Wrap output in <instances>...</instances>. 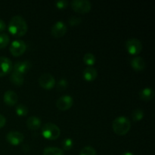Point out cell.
Returning <instances> with one entry per match:
<instances>
[{"instance_id": "cell-1", "label": "cell", "mask_w": 155, "mask_h": 155, "mask_svg": "<svg viewBox=\"0 0 155 155\" xmlns=\"http://www.w3.org/2000/svg\"><path fill=\"white\" fill-rule=\"evenodd\" d=\"M28 25L23 17L15 15L11 18L8 24V31L15 36H22L27 33Z\"/></svg>"}, {"instance_id": "cell-2", "label": "cell", "mask_w": 155, "mask_h": 155, "mask_svg": "<svg viewBox=\"0 0 155 155\" xmlns=\"http://www.w3.org/2000/svg\"><path fill=\"white\" fill-rule=\"evenodd\" d=\"M112 128L117 135L124 136L128 133L131 128V123L130 120L124 116L117 117L112 124Z\"/></svg>"}, {"instance_id": "cell-3", "label": "cell", "mask_w": 155, "mask_h": 155, "mask_svg": "<svg viewBox=\"0 0 155 155\" xmlns=\"http://www.w3.org/2000/svg\"><path fill=\"white\" fill-rule=\"evenodd\" d=\"M42 134L45 139L49 140H55L60 136L61 130L56 124L52 123H47L42 127Z\"/></svg>"}, {"instance_id": "cell-4", "label": "cell", "mask_w": 155, "mask_h": 155, "mask_svg": "<svg viewBox=\"0 0 155 155\" xmlns=\"http://www.w3.org/2000/svg\"><path fill=\"white\" fill-rule=\"evenodd\" d=\"M71 5L75 12L80 14L88 13L92 8V3L89 0H73Z\"/></svg>"}, {"instance_id": "cell-5", "label": "cell", "mask_w": 155, "mask_h": 155, "mask_svg": "<svg viewBox=\"0 0 155 155\" xmlns=\"http://www.w3.org/2000/svg\"><path fill=\"white\" fill-rule=\"evenodd\" d=\"M143 45L142 42L136 38H131L126 42V49L130 54H138L142 51Z\"/></svg>"}, {"instance_id": "cell-6", "label": "cell", "mask_w": 155, "mask_h": 155, "mask_svg": "<svg viewBox=\"0 0 155 155\" xmlns=\"http://www.w3.org/2000/svg\"><path fill=\"white\" fill-rule=\"evenodd\" d=\"M55 79L49 73H44L39 77V84L45 89H51L55 86Z\"/></svg>"}, {"instance_id": "cell-7", "label": "cell", "mask_w": 155, "mask_h": 155, "mask_svg": "<svg viewBox=\"0 0 155 155\" xmlns=\"http://www.w3.org/2000/svg\"><path fill=\"white\" fill-rule=\"evenodd\" d=\"M27 49V44L24 41L17 39L14 40L11 43L10 45V52L13 54L14 56H20L24 54V51Z\"/></svg>"}, {"instance_id": "cell-8", "label": "cell", "mask_w": 155, "mask_h": 155, "mask_svg": "<svg viewBox=\"0 0 155 155\" xmlns=\"http://www.w3.org/2000/svg\"><path fill=\"white\" fill-rule=\"evenodd\" d=\"M74 104V99L71 95H64L61 96L56 101V106L61 110H67Z\"/></svg>"}, {"instance_id": "cell-9", "label": "cell", "mask_w": 155, "mask_h": 155, "mask_svg": "<svg viewBox=\"0 0 155 155\" xmlns=\"http://www.w3.org/2000/svg\"><path fill=\"white\" fill-rule=\"evenodd\" d=\"M68 31V27L63 21H57L53 24L51 29V33L54 37L59 38L63 36Z\"/></svg>"}, {"instance_id": "cell-10", "label": "cell", "mask_w": 155, "mask_h": 155, "mask_svg": "<svg viewBox=\"0 0 155 155\" xmlns=\"http://www.w3.org/2000/svg\"><path fill=\"white\" fill-rule=\"evenodd\" d=\"M24 139V135L18 131H11L6 136V140L12 145H20Z\"/></svg>"}, {"instance_id": "cell-11", "label": "cell", "mask_w": 155, "mask_h": 155, "mask_svg": "<svg viewBox=\"0 0 155 155\" xmlns=\"http://www.w3.org/2000/svg\"><path fill=\"white\" fill-rule=\"evenodd\" d=\"M12 62L8 58L0 57V77L7 75L12 70Z\"/></svg>"}, {"instance_id": "cell-12", "label": "cell", "mask_w": 155, "mask_h": 155, "mask_svg": "<svg viewBox=\"0 0 155 155\" xmlns=\"http://www.w3.org/2000/svg\"><path fill=\"white\" fill-rule=\"evenodd\" d=\"M32 63L30 61H18L13 65L12 69H13L14 72L19 73L24 75V74L27 72L31 68Z\"/></svg>"}, {"instance_id": "cell-13", "label": "cell", "mask_w": 155, "mask_h": 155, "mask_svg": "<svg viewBox=\"0 0 155 155\" xmlns=\"http://www.w3.org/2000/svg\"><path fill=\"white\" fill-rule=\"evenodd\" d=\"M3 100H4V102L6 104L9 106H13L18 102V97L15 92L12 90H8L4 93Z\"/></svg>"}, {"instance_id": "cell-14", "label": "cell", "mask_w": 155, "mask_h": 155, "mask_svg": "<svg viewBox=\"0 0 155 155\" xmlns=\"http://www.w3.org/2000/svg\"><path fill=\"white\" fill-rule=\"evenodd\" d=\"M98 76V71L92 66H89L84 69L83 72V77L86 81H93Z\"/></svg>"}, {"instance_id": "cell-15", "label": "cell", "mask_w": 155, "mask_h": 155, "mask_svg": "<svg viewBox=\"0 0 155 155\" xmlns=\"http://www.w3.org/2000/svg\"><path fill=\"white\" fill-rule=\"evenodd\" d=\"M130 64H131L132 68L137 71H143L146 66L144 58H142V57H139V56L132 58L130 61Z\"/></svg>"}, {"instance_id": "cell-16", "label": "cell", "mask_w": 155, "mask_h": 155, "mask_svg": "<svg viewBox=\"0 0 155 155\" xmlns=\"http://www.w3.org/2000/svg\"><path fill=\"white\" fill-rule=\"evenodd\" d=\"M27 127L30 130H36L41 127V120L36 116H31L27 119Z\"/></svg>"}, {"instance_id": "cell-17", "label": "cell", "mask_w": 155, "mask_h": 155, "mask_svg": "<svg viewBox=\"0 0 155 155\" xmlns=\"http://www.w3.org/2000/svg\"><path fill=\"white\" fill-rule=\"evenodd\" d=\"M154 95V91L151 88L149 87L144 88L139 92V97L141 99L144 100V101H150V100L153 99Z\"/></svg>"}, {"instance_id": "cell-18", "label": "cell", "mask_w": 155, "mask_h": 155, "mask_svg": "<svg viewBox=\"0 0 155 155\" xmlns=\"http://www.w3.org/2000/svg\"><path fill=\"white\" fill-rule=\"evenodd\" d=\"M10 80L15 86H22L24 82V76L19 73L12 72L10 76Z\"/></svg>"}, {"instance_id": "cell-19", "label": "cell", "mask_w": 155, "mask_h": 155, "mask_svg": "<svg viewBox=\"0 0 155 155\" xmlns=\"http://www.w3.org/2000/svg\"><path fill=\"white\" fill-rule=\"evenodd\" d=\"M43 155H64V151L56 147H47L43 150Z\"/></svg>"}, {"instance_id": "cell-20", "label": "cell", "mask_w": 155, "mask_h": 155, "mask_svg": "<svg viewBox=\"0 0 155 155\" xmlns=\"http://www.w3.org/2000/svg\"><path fill=\"white\" fill-rule=\"evenodd\" d=\"M95 60H96L95 56L92 53L88 52L83 56V61L88 66H92L95 63Z\"/></svg>"}, {"instance_id": "cell-21", "label": "cell", "mask_w": 155, "mask_h": 155, "mask_svg": "<svg viewBox=\"0 0 155 155\" xmlns=\"http://www.w3.org/2000/svg\"><path fill=\"white\" fill-rule=\"evenodd\" d=\"M17 114L20 117L26 116L28 114V107L24 104H19L17 105L16 109H15Z\"/></svg>"}, {"instance_id": "cell-22", "label": "cell", "mask_w": 155, "mask_h": 155, "mask_svg": "<svg viewBox=\"0 0 155 155\" xmlns=\"http://www.w3.org/2000/svg\"><path fill=\"white\" fill-rule=\"evenodd\" d=\"M144 114H145V113L141 108L135 109L132 113V118H133V120L137 122V121H140L144 117Z\"/></svg>"}, {"instance_id": "cell-23", "label": "cell", "mask_w": 155, "mask_h": 155, "mask_svg": "<svg viewBox=\"0 0 155 155\" xmlns=\"http://www.w3.org/2000/svg\"><path fill=\"white\" fill-rule=\"evenodd\" d=\"M10 42V38L6 33H0V48H3L7 46Z\"/></svg>"}, {"instance_id": "cell-24", "label": "cell", "mask_w": 155, "mask_h": 155, "mask_svg": "<svg viewBox=\"0 0 155 155\" xmlns=\"http://www.w3.org/2000/svg\"><path fill=\"white\" fill-rule=\"evenodd\" d=\"M61 145L64 150L68 151V150H71L74 146V141L71 138H66V139L62 141Z\"/></svg>"}, {"instance_id": "cell-25", "label": "cell", "mask_w": 155, "mask_h": 155, "mask_svg": "<svg viewBox=\"0 0 155 155\" xmlns=\"http://www.w3.org/2000/svg\"><path fill=\"white\" fill-rule=\"evenodd\" d=\"M68 86V82L66 79L61 78L58 81V83L56 85V89L59 92H62V91L65 90Z\"/></svg>"}, {"instance_id": "cell-26", "label": "cell", "mask_w": 155, "mask_h": 155, "mask_svg": "<svg viewBox=\"0 0 155 155\" xmlns=\"http://www.w3.org/2000/svg\"><path fill=\"white\" fill-rule=\"evenodd\" d=\"M80 155H97L95 148L91 146H86L80 151Z\"/></svg>"}, {"instance_id": "cell-27", "label": "cell", "mask_w": 155, "mask_h": 155, "mask_svg": "<svg viewBox=\"0 0 155 155\" xmlns=\"http://www.w3.org/2000/svg\"><path fill=\"white\" fill-rule=\"evenodd\" d=\"M68 22H69L70 25L71 26H77L82 22V19L81 18H80V17L72 16L70 18Z\"/></svg>"}, {"instance_id": "cell-28", "label": "cell", "mask_w": 155, "mask_h": 155, "mask_svg": "<svg viewBox=\"0 0 155 155\" xmlns=\"http://www.w3.org/2000/svg\"><path fill=\"white\" fill-rule=\"evenodd\" d=\"M68 4H69V2H68L67 0H60V1L55 2L56 8L60 9H63V8H67L68 7Z\"/></svg>"}, {"instance_id": "cell-29", "label": "cell", "mask_w": 155, "mask_h": 155, "mask_svg": "<svg viewBox=\"0 0 155 155\" xmlns=\"http://www.w3.org/2000/svg\"><path fill=\"white\" fill-rule=\"evenodd\" d=\"M6 124V119L3 115L0 114V129L2 128Z\"/></svg>"}, {"instance_id": "cell-30", "label": "cell", "mask_w": 155, "mask_h": 155, "mask_svg": "<svg viewBox=\"0 0 155 155\" xmlns=\"http://www.w3.org/2000/svg\"><path fill=\"white\" fill-rule=\"evenodd\" d=\"M5 28H6L5 23V21H3V20H2L1 18H0V32L5 30Z\"/></svg>"}, {"instance_id": "cell-31", "label": "cell", "mask_w": 155, "mask_h": 155, "mask_svg": "<svg viewBox=\"0 0 155 155\" xmlns=\"http://www.w3.org/2000/svg\"><path fill=\"white\" fill-rule=\"evenodd\" d=\"M121 155H135V154H133V153H131V152H128V151H127V152L123 153Z\"/></svg>"}]
</instances>
